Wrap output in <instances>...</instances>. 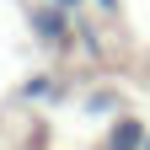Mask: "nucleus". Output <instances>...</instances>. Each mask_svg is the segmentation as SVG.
<instances>
[{
    "label": "nucleus",
    "instance_id": "f257e3e1",
    "mask_svg": "<svg viewBox=\"0 0 150 150\" xmlns=\"http://www.w3.org/2000/svg\"><path fill=\"white\" fill-rule=\"evenodd\" d=\"M64 27H70V11H59V6L32 11V32L43 38V43H59V38H64Z\"/></svg>",
    "mask_w": 150,
    "mask_h": 150
},
{
    "label": "nucleus",
    "instance_id": "f03ea898",
    "mask_svg": "<svg viewBox=\"0 0 150 150\" xmlns=\"http://www.w3.org/2000/svg\"><path fill=\"white\" fill-rule=\"evenodd\" d=\"M145 139H150V134H145V123H139V118H118L107 145H112V150H145Z\"/></svg>",
    "mask_w": 150,
    "mask_h": 150
},
{
    "label": "nucleus",
    "instance_id": "7ed1b4c3",
    "mask_svg": "<svg viewBox=\"0 0 150 150\" xmlns=\"http://www.w3.org/2000/svg\"><path fill=\"white\" fill-rule=\"evenodd\" d=\"M54 6H59V11H70V16H75V11H86V0H54Z\"/></svg>",
    "mask_w": 150,
    "mask_h": 150
},
{
    "label": "nucleus",
    "instance_id": "20e7f679",
    "mask_svg": "<svg viewBox=\"0 0 150 150\" xmlns=\"http://www.w3.org/2000/svg\"><path fill=\"white\" fill-rule=\"evenodd\" d=\"M97 11H107V16H118V0H97Z\"/></svg>",
    "mask_w": 150,
    "mask_h": 150
},
{
    "label": "nucleus",
    "instance_id": "39448f33",
    "mask_svg": "<svg viewBox=\"0 0 150 150\" xmlns=\"http://www.w3.org/2000/svg\"><path fill=\"white\" fill-rule=\"evenodd\" d=\"M145 150H150V139H145Z\"/></svg>",
    "mask_w": 150,
    "mask_h": 150
}]
</instances>
